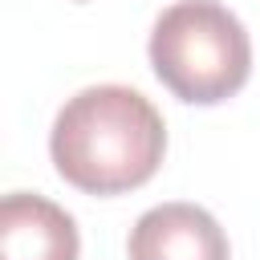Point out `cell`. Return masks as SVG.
Listing matches in <instances>:
<instances>
[{
  "label": "cell",
  "instance_id": "cell-1",
  "mask_svg": "<svg viewBox=\"0 0 260 260\" xmlns=\"http://www.w3.org/2000/svg\"><path fill=\"white\" fill-rule=\"evenodd\" d=\"M49 154L69 187L85 195H122L158 171L167 126L138 89L89 85L57 110Z\"/></svg>",
  "mask_w": 260,
  "mask_h": 260
},
{
  "label": "cell",
  "instance_id": "cell-2",
  "mask_svg": "<svg viewBox=\"0 0 260 260\" xmlns=\"http://www.w3.org/2000/svg\"><path fill=\"white\" fill-rule=\"evenodd\" d=\"M154 77L191 106H215L244 89L252 73V41L219 0H175L150 28Z\"/></svg>",
  "mask_w": 260,
  "mask_h": 260
},
{
  "label": "cell",
  "instance_id": "cell-3",
  "mask_svg": "<svg viewBox=\"0 0 260 260\" xmlns=\"http://www.w3.org/2000/svg\"><path fill=\"white\" fill-rule=\"evenodd\" d=\"M130 260H228V236L199 203H158L138 215L126 240Z\"/></svg>",
  "mask_w": 260,
  "mask_h": 260
},
{
  "label": "cell",
  "instance_id": "cell-4",
  "mask_svg": "<svg viewBox=\"0 0 260 260\" xmlns=\"http://www.w3.org/2000/svg\"><path fill=\"white\" fill-rule=\"evenodd\" d=\"M81 240L65 207L32 191L0 199V260H77Z\"/></svg>",
  "mask_w": 260,
  "mask_h": 260
}]
</instances>
